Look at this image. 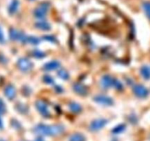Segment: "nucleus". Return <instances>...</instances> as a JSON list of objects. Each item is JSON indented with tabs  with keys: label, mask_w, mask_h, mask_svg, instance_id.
Listing matches in <instances>:
<instances>
[{
	"label": "nucleus",
	"mask_w": 150,
	"mask_h": 141,
	"mask_svg": "<svg viewBox=\"0 0 150 141\" xmlns=\"http://www.w3.org/2000/svg\"><path fill=\"white\" fill-rule=\"evenodd\" d=\"M114 79L111 77L110 75H105L101 79V86L104 88V89H108L110 87L113 86L114 84Z\"/></svg>",
	"instance_id": "9d476101"
},
{
	"label": "nucleus",
	"mask_w": 150,
	"mask_h": 141,
	"mask_svg": "<svg viewBox=\"0 0 150 141\" xmlns=\"http://www.w3.org/2000/svg\"><path fill=\"white\" fill-rule=\"evenodd\" d=\"M19 6L18 0H13L8 7V12L10 15H13L17 12Z\"/></svg>",
	"instance_id": "ddd939ff"
},
{
	"label": "nucleus",
	"mask_w": 150,
	"mask_h": 141,
	"mask_svg": "<svg viewBox=\"0 0 150 141\" xmlns=\"http://www.w3.org/2000/svg\"><path fill=\"white\" fill-rule=\"evenodd\" d=\"M10 38L13 41H20L21 43H27V38L26 35L15 29H10Z\"/></svg>",
	"instance_id": "7ed1b4c3"
},
{
	"label": "nucleus",
	"mask_w": 150,
	"mask_h": 141,
	"mask_svg": "<svg viewBox=\"0 0 150 141\" xmlns=\"http://www.w3.org/2000/svg\"><path fill=\"white\" fill-rule=\"evenodd\" d=\"M143 8L148 19H150V1H144L143 3Z\"/></svg>",
	"instance_id": "6ab92c4d"
},
{
	"label": "nucleus",
	"mask_w": 150,
	"mask_h": 141,
	"mask_svg": "<svg viewBox=\"0 0 150 141\" xmlns=\"http://www.w3.org/2000/svg\"><path fill=\"white\" fill-rule=\"evenodd\" d=\"M43 38L44 40H46V41H50V42H51V43H56V42H57L56 38L54 36H53V35H44L43 38Z\"/></svg>",
	"instance_id": "393cba45"
},
{
	"label": "nucleus",
	"mask_w": 150,
	"mask_h": 141,
	"mask_svg": "<svg viewBox=\"0 0 150 141\" xmlns=\"http://www.w3.org/2000/svg\"><path fill=\"white\" fill-rule=\"evenodd\" d=\"M35 141H44L42 139V138H40V137H38V138H37L36 140H35Z\"/></svg>",
	"instance_id": "cd10ccee"
},
{
	"label": "nucleus",
	"mask_w": 150,
	"mask_h": 141,
	"mask_svg": "<svg viewBox=\"0 0 150 141\" xmlns=\"http://www.w3.org/2000/svg\"><path fill=\"white\" fill-rule=\"evenodd\" d=\"M0 141H4V140H0Z\"/></svg>",
	"instance_id": "c756f323"
},
{
	"label": "nucleus",
	"mask_w": 150,
	"mask_h": 141,
	"mask_svg": "<svg viewBox=\"0 0 150 141\" xmlns=\"http://www.w3.org/2000/svg\"><path fill=\"white\" fill-rule=\"evenodd\" d=\"M69 141H85V137L82 134L76 133L70 137Z\"/></svg>",
	"instance_id": "f3484780"
},
{
	"label": "nucleus",
	"mask_w": 150,
	"mask_h": 141,
	"mask_svg": "<svg viewBox=\"0 0 150 141\" xmlns=\"http://www.w3.org/2000/svg\"><path fill=\"white\" fill-rule=\"evenodd\" d=\"M69 108L73 113H79L82 110L81 106L76 102H70L69 104Z\"/></svg>",
	"instance_id": "2eb2a0df"
},
{
	"label": "nucleus",
	"mask_w": 150,
	"mask_h": 141,
	"mask_svg": "<svg viewBox=\"0 0 150 141\" xmlns=\"http://www.w3.org/2000/svg\"><path fill=\"white\" fill-rule=\"evenodd\" d=\"M64 130V127L62 125L39 124L35 129L37 134L45 136H57L62 133Z\"/></svg>",
	"instance_id": "f257e3e1"
},
{
	"label": "nucleus",
	"mask_w": 150,
	"mask_h": 141,
	"mask_svg": "<svg viewBox=\"0 0 150 141\" xmlns=\"http://www.w3.org/2000/svg\"><path fill=\"white\" fill-rule=\"evenodd\" d=\"M50 7V4L48 2H42L39 5V7H37L34 12V15L37 19H42L46 16V13L48 12V8Z\"/></svg>",
	"instance_id": "f03ea898"
},
{
	"label": "nucleus",
	"mask_w": 150,
	"mask_h": 141,
	"mask_svg": "<svg viewBox=\"0 0 150 141\" xmlns=\"http://www.w3.org/2000/svg\"><path fill=\"white\" fill-rule=\"evenodd\" d=\"M133 90L135 95L141 98H146L148 94H149V91H148L147 88L144 86V85H139V84L133 86Z\"/></svg>",
	"instance_id": "39448f33"
},
{
	"label": "nucleus",
	"mask_w": 150,
	"mask_h": 141,
	"mask_svg": "<svg viewBox=\"0 0 150 141\" xmlns=\"http://www.w3.org/2000/svg\"><path fill=\"white\" fill-rule=\"evenodd\" d=\"M60 66V63L57 60H52V61H50L48 63H45L43 66V69L46 71H51V70H54L57 69L58 68H59Z\"/></svg>",
	"instance_id": "9b49d317"
},
{
	"label": "nucleus",
	"mask_w": 150,
	"mask_h": 141,
	"mask_svg": "<svg viewBox=\"0 0 150 141\" xmlns=\"http://www.w3.org/2000/svg\"><path fill=\"white\" fill-rule=\"evenodd\" d=\"M36 105V108L39 111V113L42 115L44 117H49L51 113H50L49 110H48V105L45 101H42V100H38L35 103Z\"/></svg>",
	"instance_id": "423d86ee"
},
{
	"label": "nucleus",
	"mask_w": 150,
	"mask_h": 141,
	"mask_svg": "<svg viewBox=\"0 0 150 141\" xmlns=\"http://www.w3.org/2000/svg\"><path fill=\"white\" fill-rule=\"evenodd\" d=\"M126 129V126L125 124H120L117 126V127L114 128L113 129V133L114 134H119V133H121V132H124L125 129Z\"/></svg>",
	"instance_id": "aec40b11"
},
{
	"label": "nucleus",
	"mask_w": 150,
	"mask_h": 141,
	"mask_svg": "<svg viewBox=\"0 0 150 141\" xmlns=\"http://www.w3.org/2000/svg\"><path fill=\"white\" fill-rule=\"evenodd\" d=\"M43 81L44 82H45L46 84H48V85H54V78H52L49 75H45L43 76Z\"/></svg>",
	"instance_id": "5701e85b"
},
{
	"label": "nucleus",
	"mask_w": 150,
	"mask_h": 141,
	"mask_svg": "<svg viewBox=\"0 0 150 141\" xmlns=\"http://www.w3.org/2000/svg\"><path fill=\"white\" fill-rule=\"evenodd\" d=\"M2 127V121H1V120L0 119V128Z\"/></svg>",
	"instance_id": "c85d7f7f"
},
{
	"label": "nucleus",
	"mask_w": 150,
	"mask_h": 141,
	"mask_svg": "<svg viewBox=\"0 0 150 141\" xmlns=\"http://www.w3.org/2000/svg\"><path fill=\"white\" fill-rule=\"evenodd\" d=\"M17 65L18 68L23 72L29 71L32 68V67H33L32 62L29 59L25 58V57L19 59L17 63Z\"/></svg>",
	"instance_id": "20e7f679"
},
{
	"label": "nucleus",
	"mask_w": 150,
	"mask_h": 141,
	"mask_svg": "<svg viewBox=\"0 0 150 141\" xmlns=\"http://www.w3.org/2000/svg\"><path fill=\"white\" fill-rule=\"evenodd\" d=\"M107 123H108V120H106V119H96L91 123L89 129L92 132H97V131L100 130L102 128H103L107 124Z\"/></svg>",
	"instance_id": "0eeeda50"
},
{
	"label": "nucleus",
	"mask_w": 150,
	"mask_h": 141,
	"mask_svg": "<svg viewBox=\"0 0 150 141\" xmlns=\"http://www.w3.org/2000/svg\"><path fill=\"white\" fill-rule=\"evenodd\" d=\"M141 73L143 76L144 79H150V68L146 66H142L141 68Z\"/></svg>",
	"instance_id": "dca6fc26"
},
{
	"label": "nucleus",
	"mask_w": 150,
	"mask_h": 141,
	"mask_svg": "<svg viewBox=\"0 0 150 141\" xmlns=\"http://www.w3.org/2000/svg\"><path fill=\"white\" fill-rule=\"evenodd\" d=\"M94 101L98 104H102L105 106H111L114 104V101L111 98L103 95H98L94 97Z\"/></svg>",
	"instance_id": "6e6552de"
},
{
	"label": "nucleus",
	"mask_w": 150,
	"mask_h": 141,
	"mask_svg": "<svg viewBox=\"0 0 150 141\" xmlns=\"http://www.w3.org/2000/svg\"><path fill=\"white\" fill-rule=\"evenodd\" d=\"M31 1H33V0H31Z\"/></svg>",
	"instance_id": "7c9ffc66"
},
{
	"label": "nucleus",
	"mask_w": 150,
	"mask_h": 141,
	"mask_svg": "<svg viewBox=\"0 0 150 141\" xmlns=\"http://www.w3.org/2000/svg\"><path fill=\"white\" fill-rule=\"evenodd\" d=\"M35 27L38 28V29H41V30L43 31H47L51 29V25L47 21H41L37 22L35 24Z\"/></svg>",
	"instance_id": "4468645a"
},
{
	"label": "nucleus",
	"mask_w": 150,
	"mask_h": 141,
	"mask_svg": "<svg viewBox=\"0 0 150 141\" xmlns=\"http://www.w3.org/2000/svg\"><path fill=\"white\" fill-rule=\"evenodd\" d=\"M6 112V106L1 98H0V115L4 114Z\"/></svg>",
	"instance_id": "a878e982"
},
{
	"label": "nucleus",
	"mask_w": 150,
	"mask_h": 141,
	"mask_svg": "<svg viewBox=\"0 0 150 141\" xmlns=\"http://www.w3.org/2000/svg\"><path fill=\"white\" fill-rule=\"evenodd\" d=\"M32 55L35 57H36V58H42V57H45V54L42 52V51H39V50H35L32 52Z\"/></svg>",
	"instance_id": "b1692460"
},
{
	"label": "nucleus",
	"mask_w": 150,
	"mask_h": 141,
	"mask_svg": "<svg viewBox=\"0 0 150 141\" xmlns=\"http://www.w3.org/2000/svg\"><path fill=\"white\" fill-rule=\"evenodd\" d=\"M4 94L7 98H9L10 100H13L16 95V89L12 85H7L4 89Z\"/></svg>",
	"instance_id": "f8f14e48"
},
{
	"label": "nucleus",
	"mask_w": 150,
	"mask_h": 141,
	"mask_svg": "<svg viewBox=\"0 0 150 141\" xmlns=\"http://www.w3.org/2000/svg\"><path fill=\"white\" fill-rule=\"evenodd\" d=\"M113 86H114L116 89L118 90H122L123 88H124L122 83L120 81H119L118 79H114V84H113Z\"/></svg>",
	"instance_id": "412c9836"
},
{
	"label": "nucleus",
	"mask_w": 150,
	"mask_h": 141,
	"mask_svg": "<svg viewBox=\"0 0 150 141\" xmlns=\"http://www.w3.org/2000/svg\"><path fill=\"white\" fill-rule=\"evenodd\" d=\"M57 75L59 76V77L61 78L62 79H64V80H67L70 78V75H69L68 72L67 71L64 69H60L57 71Z\"/></svg>",
	"instance_id": "a211bd4d"
},
{
	"label": "nucleus",
	"mask_w": 150,
	"mask_h": 141,
	"mask_svg": "<svg viewBox=\"0 0 150 141\" xmlns=\"http://www.w3.org/2000/svg\"><path fill=\"white\" fill-rule=\"evenodd\" d=\"M73 90L80 95H86L88 93V89L81 83H75L73 86Z\"/></svg>",
	"instance_id": "1a4fd4ad"
},
{
	"label": "nucleus",
	"mask_w": 150,
	"mask_h": 141,
	"mask_svg": "<svg viewBox=\"0 0 150 141\" xmlns=\"http://www.w3.org/2000/svg\"><path fill=\"white\" fill-rule=\"evenodd\" d=\"M5 40H4V33H3V31L1 29V26H0V43H4Z\"/></svg>",
	"instance_id": "bb28decb"
},
{
	"label": "nucleus",
	"mask_w": 150,
	"mask_h": 141,
	"mask_svg": "<svg viewBox=\"0 0 150 141\" xmlns=\"http://www.w3.org/2000/svg\"><path fill=\"white\" fill-rule=\"evenodd\" d=\"M27 43L31 44H34V45H36L40 43V40L38 39L37 37L35 36H28L27 38Z\"/></svg>",
	"instance_id": "4be33fe9"
}]
</instances>
